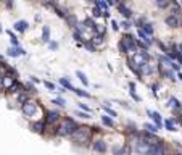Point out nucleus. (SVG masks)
<instances>
[{
  "mask_svg": "<svg viewBox=\"0 0 182 155\" xmlns=\"http://www.w3.org/2000/svg\"><path fill=\"white\" fill-rule=\"evenodd\" d=\"M71 139L76 142V144H87V142H90V137H92V131H90L89 126H77L76 131L73 133Z\"/></svg>",
  "mask_w": 182,
  "mask_h": 155,
  "instance_id": "1",
  "label": "nucleus"
},
{
  "mask_svg": "<svg viewBox=\"0 0 182 155\" xmlns=\"http://www.w3.org/2000/svg\"><path fill=\"white\" fill-rule=\"evenodd\" d=\"M77 126H79V124H77L73 118H65V120H63V123H61L58 128H56L55 133L58 134L60 137H70V136L76 131Z\"/></svg>",
  "mask_w": 182,
  "mask_h": 155,
  "instance_id": "2",
  "label": "nucleus"
},
{
  "mask_svg": "<svg viewBox=\"0 0 182 155\" xmlns=\"http://www.w3.org/2000/svg\"><path fill=\"white\" fill-rule=\"evenodd\" d=\"M21 112L24 116H34V115L37 113V103L36 102H32V100H27L26 103H23L21 105Z\"/></svg>",
  "mask_w": 182,
  "mask_h": 155,
  "instance_id": "3",
  "label": "nucleus"
},
{
  "mask_svg": "<svg viewBox=\"0 0 182 155\" xmlns=\"http://www.w3.org/2000/svg\"><path fill=\"white\" fill-rule=\"evenodd\" d=\"M135 152L139 155H148L150 153V144H147L140 136H139V139L135 141Z\"/></svg>",
  "mask_w": 182,
  "mask_h": 155,
  "instance_id": "4",
  "label": "nucleus"
},
{
  "mask_svg": "<svg viewBox=\"0 0 182 155\" xmlns=\"http://www.w3.org/2000/svg\"><path fill=\"white\" fill-rule=\"evenodd\" d=\"M123 41H124V44H126L127 52H137V42H135L132 34H126V36L123 37Z\"/></svg>",
  "mask_w": 182,
  "mask_h": 155,
  "instance_id": "5",
  "label": "nucleus"
},
{
  "mask_svg": "<svg viewBox=\"0 0 182 155\" xmlns=\"http://www.w3.org/2000/svg\"><path fill=\"white\" fill-rule=\"evenodd\" d=\"M164 150H166V147H164L163 141H160L158 144L150 146V153L148 155H164Z\"/></svg>",
  "mask_w": 182,
  "mask_h": 155,
  "instance_id": "6",
  "label": "nucleus"
},
{
  "mask_svg": "<svg viewBox=\"0 0 182 155\" xmlns=\"http://www.w3.org/2000/svg\"><path fill=\"white\" fill-rule=\"evenodd\" d=\"M92 149H94L97 153H105L106 152V142L103 139H97V141H94Z\"/></svg>",
  "mask_w": 182,
  "mask_h": 155,
  "instance_id": "7",
  "label": "nucleus"
},
{
  "mask_svg": "<svg viewBox=\"0 0 182 155\" xmlns=\"http://www.w3.org/2000/svg\"><path fill=\"white\" fill-rule=\"evenodd\" d=\"M58 120H60V113H58V112L50 110V112H47V113H45V120H44V121L50 124V123H56Z\"/></svg>",
  "mask_w": 182,
  "mask_h": 155,
  "instance_id": "8",
  "label": "nucleus"
},
{
  "mask_svg": "<svg viewBox=\"0 0 182 155\" xmlns=\"http://www.w3.org/2000/svg\"><path fill=\"white\" fill-rule=\"evenodd\" d=\"M45 126H47V123H45V121H34V123H31V126H29V128L34 131V133L42 134L44 131H45Z\"/></svg>",
  "mask_w": 182,
  "mask_h": 155,
  "instance_id": "9",
  "label": "nucleus"
},
{
  "mask_svg": "<svg viewBox=\"0 0 182 155\" xmlns=\"http://www.w3.org/2000/svg\"><path fill=\"white\" fill-rule=\"evenodd\" d=\"M147 113H148V116L153 120V121H155V124H156V128L160 129L161 128V115L158 113V112H152V110H147Z\"/></svg>",
  "mask_w": 182,
  "mask_h": 155,
  "instance_id": "10",
  "label": "nucleus"
},
{
  "mask_svg": "<svg viewBox=\"0 0 182 155\" xmlns=\"http://www.w3.org/2000/svg\"><path fill=\"white\" fill-rule=\"evenodd\" d=\"M118 10H119V13H121L124 18H130V16H132V11H130V8H127L123 2L118 3Z\"/></svg>",
  "mask_w": 182,
  "mask_h": 155,
  "instance_id": "11",
  "label": "nucleus"
},
{
  "mask_svg": "<svg viewBox=\"0 0 182 155\" xmlns=\"http://www.w3.org/2000/svg\"><path fill=\"white\" fill-rule=\"evenodd\" d=\"M166 24L169 26V28H177L179 24H180V21H179V18L177 16H174V15H169V16H166Z\"/></svg>",
  "mask_w": 182,
  "mask_h": 155,
  "instance_id": "12",
  "label": "nucleus"
},
{
  "mask_svg": "<svg viewBox=\"0 0 182 155\" xmlns=\"http://www.w3.org/2000/svg\"><path fill=\"white\" fill-rule=\"evenodd\" d=\"M7 54L10 57H18V55H26V50L21 49V47H10L7 50Z\"/></svg>",
  "mask_w": 182,
  "mask_h": 155,
  "instance_id": "13",
  "label": "nucleus"
},
{
  "mask_svg": "<svg viewBox=\"0 0 182 155\" xmlns=\"http://www.w3.org/2000/svg\"><path fill=\"white\" fill-rule=\"evenodd\" d=\"M15 81H16V78H11V76H3L0 83H2V87H3V89H7V90H8V89L11 87V84H13Z\"/></svg>",
  "mask_w": 182,
  "mask_h": 155,
  "instance_id": "14",
  "label": "nucleus"
},
{
  "mask_svg": "<svg viewBox=\"0 0 182 155\" xmlns=\"http://www.w3.org/2000/svg\"><path fill=\"white\" fill-rule=\"evenodd\" d=\"M13 28H15L18 32H26L27 28H29V24H27L26 21H16L15 24H13Z\"/></svg>",
  "mask_w": 182,
  "mask_h": 155,
  "instance_id": "15",
  "label": "nucleus"
},
{
  "mask_svg": "<svg viewBox=\"0 0 182 155\" xmlns=\"http://www.w3.org/2000/svg\"><path fill=\"white\" fill-rule=\"evenodd\" d=\"M137 34H139V37L142 39V42H144V44L147 45V47H148V45H152V44H153V41L150 39V36H148V34H145L144 31L140 29V28H139V32H137Z\"/></svg>",
  "mask_w": 182,
  "mask_h": 155,
  "instance_id": "16",
  "label": "nucleus"
},
{
  "mask_svg": "<svg viewBox=\"0 0 182 155\" xmlns=\"http://www.w3.org/2000/svg\"><path fill=\"white\" fill-rule=\"evenodd\" d=\"M60 84L63 86L65 89H68V90H73V92H74V90H76V87H74V86L71 84V81H70V79H68V78H61V79H60Z\"/></svg>",
  "mask_w": 182,
  "mask_h": 155,
  "instance_id": "17",
  "label": "nucleus"
},
{
  "mask_svg": "<svg viewBox=\"0 0 182 155\" xmlns=\"http://www.w3.org/2000/svg\"><path fill=\"white\" fill-rule=\"evenodd\" d=\"M84 26H86L87 29H92V31L97 34V24L94 23V20H92V18H86V21H84Z\"/></svg>",
  "mask_w": 182,
  "mask_h": 155,
  "instance_id": "18",
  "label": "nucleus"
},
{
  "mask_svg": "<svg viewBox=\"0 0 182 155\" xmlns=\"http://www.w3.org/2000/svg\"><path fill=\"white\" fill-rule=\"evenodd\" d=\"M65 20H66V23L70 24L71 28H74L76 24H77V20H76V16L74 15H66L65 16Z\"/></svg>",
  "mask_w": 182,
  "mask_h": 155,
  "instance_id": "19",
  "label": "nucleus"
},
{
  "mask_svg": "<svg viewBox=\"0 0 182 155\" xmlns=\"http://www.w3.org/2000/svg\"><path fill=\"white\" fill-rule=\"evenodd\" d=\"M42 41L44 42H50V29H48V26H44V29H42Z\"/></svg>",
  "mask_w": 182,
  "mask_h": 155,
  "instance_id": "20",
  "label": "nucleus"
},
{
  "mask_svg": "<svg viewBox=\"0 0 182 155\" xmlns=\"http://www.w3.org/2000/svg\"><path fill=\"white\" fill-rule=\"evenodd\" d=\"M168 105L171 107V108H180L182 107V103L176 99V97H171V99H169V102H168Z\"/></svg>",
  "mask_w": 182,
  "mask_h": 155,
  "instance_id": "21",
  "label": "nucleus"
},
{
  "mask_svg": "<svg viewBox=\"0 0 182 155\" xmlns=\"http://www.w3.org/2000/svg\"><path fill=\"white\" fill-rule=\"evenodd\" d=\"M174 123H176V121H174L173 118H168L166 121H164V126H166L168 131H177V129H176V126H174Z\"/></svg>",
  "mask_w": 182,
  "mask_h": 155,
  "instance_id": "22",
  "label": "nucleus"
},
{
  "mask_svg": "<svg viewBox=\"0 0 182 155\" xmlns=\"http://www.w3.org/2000/svg\"><path fill=\"white\" fill-rule=\"evenodd\" d=\"M102 123H103L105 126H108V128H113V126H115L113 120L110 116H106V115H102Z\"/></svg>",
  "mask_w": 182,
  "mask_h": 155,
  "instance_id": "23",
  "label": "nucleus"
},
{
  "mask_svg": "<svg viewBox=\"0 0 182 155\" xmlns=\"http://www.w3.org/2000/svg\"><path fill=\"white\" fill-rule=\"evenodd\" d=\"M169 3H171V0H155V5L158 8H168Z\"/></svg>",
  "mask_w": 182,
  "mask_h": 155,
  "instance_id": "24",
  "label": "nucleus"
},
{
  "mask_svg": "<svg viewBox=\"0 0 182 155\" xmlns=\"http://www.w3.org/2000/svg\"><path fill=\"white\" fill-rule=\"evenodd\" d=\"M76 76L79 78V81H81L84 86H89V79H87V76L82 71H76Z\"/></svg>",
  "mask_w": 182,
  "mask_h": 155,
  "instance_id": "25",
  "label": "nucleus"
},
{
  "mask_svg": "<svg viewBox=\"0 0 182 155\" xmlns=\"http://www.w3.org/2000/svg\"><path fill=\"white\" fill-rule=\"evenodd\" d=\"M95 3H97V7H98L102 11H103V15H105L106 11H108V3L105 2V0H97Z\"/></svg>",
  "mask_w": 182,
  "mask_h": 155,
  "instance_id": "26",
  "label": "nucleus"
},
{
  "mask_svg": "<svg viewBox=\"0 0 182 155\" xmlns=\"http://www.w3.org/2000/svg\"><path fill=\"white\" fill-rule=\"evenodd\" d=\"M8 32V36H10V41H11V45L13 47H20V42H18V37L13 34V31H7Z\"/></svg>",
  "mask_w": 182,
  "mask_h": 155,
  "instance_id": "27",
  "label": "nucleus"
},
{
  "mask_svg": "<svg viewBox=\"0 0 182 155\" xmlns=\"http://www.w3.org/2000/svg\"><path fill=\"white\" fill-rule=\"evenodd\" d=\"M142 31H144L145 34H148V36H152L153 34V28H152V24L150 23H145V24H142V28H140Z\"/></svg>",
  "mask_w": 182,
  "mask_h": 155,
  "instance_id": "28",
  "label": "nucleus"
},
{
  "mask_svg": "<svg viewBox=\"0 0 182 155\" xmlns=\"http://www.w3.org/2000/svg\"><path fill=\"white\" fill-rule=\"evenodd\" d=\"M74 94H77L79 97H84V99H90V97H92L89 92H86V90H82V89H77V87H76V90H74Z\"/></svg>",
  "mask_w": 182,
  "mask_h": 155,
  "instance_id": "29",
  "label": "nucleus"
},
{
  "mask_svg": "<svg viewBox=\"0 0 182 155\" xmlns=\"http://www.w3.org/2000/svg\"><path fill=\"white\" fill-rule=\"evenodd\" d=\"M18 102L21 103H26L27 102V94H26V90H23V92H20V95H18Z\"/></svg>",
  "mask_w": 182,
  "mask_h": 155,
  "instance_id": "30",
  "label": "nucleus"
},
{
  "mask_svg": "<svg viewBox=\"0 0 182 155\" xmlns=\"http://www.w3.org/2000/svg\"><path fill=\"white\" fill-rule=\"evenodd\" d=\"M102 41H103V39H102V34H95L94 39H92V44H94V45H100Z\"/></svg>",
  "mask_w": 182,
  "mask_h": 155,
  "instance_id": "31",
  "label": "nucleus"
},
{
  "mask_svg": "<svg viewBox=\"0 0 182 155\" xmlns=\"http://www.w3.org/2000/svg\"><path fill=\"white\" fill-rule=\"evenodd\" d=\"M144 128L148 131V133H155L156 134V131H158V128H156V124H145Z\"/></svg>",
  "mask_w": 182,
  "mask_h": 155,
  "instance_id": "32",
  "label": "nucleus"
},
{
  "mask_svg": "<svg viewBox=\"0 0 182 155\" xmlns=\"http://www.w3.org/2000/svg\"><path fill=\"white\" fill-rule=\"evenodd\" d=\"M24 89H27L26 92H29V94H34V92H36V87H34L31 83H26V84H24Z\"/></svg>",
  "mask_w": 182,
  "mask_h": 155,
  "instance_id": "33",
  "label": "nucleus"
},
{
  "mask_svg": "<svg viewBox=\"0 0 182 155\" xmlns=\"http://www.w3.org/2000/svg\"><path fill=\"white\" fill-rule=\"evenodd\" d=\"M102 108H103V112H106L108 115H110V116H113V118H115V116H116V113H115V112H113V110H111V108H110V107H108V105H102Z\"/></svg>",
  "mask_w": 182,
  "mask_h": 155,
  "instance_id": "34",
  "label": "nucleus"
},
{
  "mask_svg": "<svg viewBox=\"0 0 182 155\" xmlns=\"http://www.w3.org/2000/svg\"><path fill=\"white\" fill-rule=\"evenodd\" d=\"M76 115H77V116H81V118H86V120H89V118H92V116H90V113H87V112H77L76 110Z\"/></svg>",
  "mask_w": 182,
  "mask_h": 155,
  "instance_id": "35",
  "label": "nucleus"
},
{
  "mask_svg": "<svg viewBox=\"0 0 182 155\" xmlns=\"http://www.w3.org/2000/svg\"><path fill=\"white\" fill-rule=\"evenodd\" d=\"M92 13H94V16H95V18H98V16H103V11H102L98 7H94Z\"/></svg>",
  "mask_w": 182,
  "mask_h": 155,
  "instance_id": "36",
  "label": "nucleus"
},
{
  "mask_svg": "<svg viewBox=\"0 0 182 155\" xmlns=\"http://www.w3.org/2000/svg\"><path fill=\"white\" fill-rule=\"evenodd\" d=\"M79 108H81V110L82 112H87V113H92V110H90V107L89 105H86V103H79V105H77Z\"/></svg>",
  "mask_w": 182,
  "mask_h": 155,
  "instance_id": "37",
  "label": "nucleus"
},
{
  "mask_svg": "<svg viewBox=\"0 0 182 155\" xmlns=\"http://www.w3.org/2000/svg\"><path fill=\"white\" fill-rule=\"evenodd\" d=\"M52 103H56L58 107H66V100L65 99H55Z\"/></svg>",
  "mask_w": 182,
  "mask_h": 155,
  "instance_id": "38",
  "label": "nucleus"
},
{
  "mask_svg": "<svg viewBox=\"0 0 182 155\" xmlns=\"http://www.w3.org/2000/svg\"><path fill=\"white\" fill-rule=\"evenodd\" d=\"M119 50H121L123 52V54H127V49H126V44H124V41H123V39H121V41H119Z\"/></svg>",
  "mask_w": 182,
  "mask_h": 155,
  "instance_id": "39",
  "label": "nucleus"
},
{
  "mask_svg": "<svg viewBox=\"0 0 182 155\" xmlns=\"http://www.w3.org/2000/svg\"><path fill=\"white\" fill-rule=\"evenodd\" d=\"M44 84H45V87H47L48 90H55V89H56V87H55V84H53V83H50V81H45Z\"/></svg>",
  "mask_w": 182,
  "mask_h": 155,
  "instance_id": "40",
  "label": "nucleus"
},
{
  "mask_svg": "<svg viewBox=\"0 0 182 155\" xmlns=\"http://www.w3.org/2000/svg\"><path fill=\"white\" fill-rule=\"evenodd\" d=\"M113 153H115V155H123V149L121 147H113Z\"/></svg>",
  "mask_w": 182,
  "mask_h": 155,
  "instance_id": "41",
  "label": "nucleus"
},
{
  "mask_svg": "<svg viewBox=\"0 0 182 155\" xmlns=\"http://www.w3.org/2000/svg\"><path fill=\"white\" fill-rule=\"evenodd\" d=\"M86 49L90 50V52H95V45L92 42H86Z\"/></svg>",
  "mask_w": 182,
  "mask_h": 155,
  "instance_id": "42",
  "label": "nucleus"
},
{
  "mask_svg": "<svg viewBox=\"0 0 182 155\" xmlns=\"http://www.w3.org/2000/svg\"><path fill=\"white\" fill-rule=\"evenodd\" d=\"M111 28H113V29H115V31H118V29H119V24H118V21H115V20H113V21H111Z\"/></svg>",
  "mask_w": 182,
  "mask_h": 155,
  "instance_id": "43",
  "label": "nucleus"
},
{
  "mask_svg": "<svg viewBox=\"0 0 182 155\" xmlns=\"http://www.w3.org/2000/svg\"><path fill=\"white\" fill-rule=\"evenodd\" d=\"M48 47L52 50H56V49H58V44H56V42H48Z\"/></svg>",
  "mask_w": 182,
  "mask_h": 155,
  "instance_id": "44",
  "label": "nucleus"
},
{
  "mask_svg": "<svg viewBox=\"0 0 182 155\" xmlns=\"http://www.w3.org/2000/svg\"><path fill=\"white\" fill-rule=\"evenodd\" d=\"M171 68H173V70H174V71H179V70H180V66L177 65V63H174V61L171 63Z\"/></svg>",
  "mask_w": 182,
  "mask_h": 155,
  "instance_id": "45",
  "label": "nucleus"
},
{
  "mask_svg": "<svg viewBox=\"0 0 182 155\" xmlns=\"http://www.w3.org/2000/svg\"><path fill=\"white\" fill-rule=\"evenodd\" d=\"M121 26L124 28V29H129V28H130V23H129V21H123Z\"/></svg>",
  "mask_w": 182,
  "mask_h": 155,
  "instance_id": "46",
  "label": "nucleus"
},
{
  "mask_svg": "<svg viewBox=\"0 0 182 155\" xmlns=\"http://www.w3.org/2000/svg\"><path fill=\"white\" fill-rule=\"evenodd\" d=\"M31 81H32V83H41V81H39V79H37V78H34V76H31Z\"/></svg>",
  "mask_w": 182,
  "mask_h": 155,
  "instance_id": "47",
  "label": "nucleus"
},
{
  "mask_svg": "<svg viewBox=\"0 0 182 155\" xmlns=\"http://www.w3.org/2000/svg\"><path fill=\"white\" fill-rule=\"evenodd\" d=\"M115 2H116V0H106V3H110V5H111V3H115Z\"/></svg>",
  "mask_w": 182,
  "mask_h": 155,
  "instance_id": "48",
  "label": "nucleus"
},
{
  "mask_svg": "<svg viewBox=\"0 0 182 155\" xmlns=\"http://www.w3.org/2000/svg\"><path fill=\"white\" fill-rule=\"evenodd\" d=\"M177 121H179V123H182V115H180V116L177 118Z\"/></svg>",
  "mask_w": 182,
  "mask_h": 155,
  "instance_id": "49",
  "label": "nucleus"
},
{
  "mask_svg": "<svg viewBox=\"0 0 182 155\" xmlns=\"http://www.w3.org/2000/svg\"><path fill=\"white\" fill-rule=\"evenodd\" d=\"M177 76H179V79H180V81H182V73H179V74H177Z\"/></svg>",
  "mask_w": 182,
  "mask_h": 155,
  "instance_id": "50",
  "label": "nucleus"
},
{
  "mask_svg": "<svg viewBox=\"0 0 182 155\" xmlns=\"http://www.w3.org/2000/svg\"><path fill=\"white\" fill-rule=\"evenodd\" d=\"M0 63H3V57L2 55H0Z\"/></svg>",
  "mask_w": 182,
  "mask_h": 155,
  "instance_id": "51",
  "label": "nucleus"
},
{
  "mask_svg": "<svg viewBox=\"0 0 182 155\" xmlns=\"http://www.w3.org/2000/svg\"><path fill=\"white\" fill-rule=\"evenodd\" d=\"M2 78H3V74H2V71H0V81H2Z\"/></svg>",
  "mask_w": 182,
  "mask_h": 155,
  "instance_id": "52",
  "label": "nucleus"
},
{
  "mask_svg": "<svg viewBox=\"0 0 182 155\" xmlns=\"http://www.w3.org/2000/svg\"><path fill=\"white\" fill-rule=\"evenodd\" d=\"M87 2H92V3H95V2H97V0H87Z\"/></svg>",
  "mask_w": 182,
  "mask_h": 155,
  "instance_id": "53",
  "label": "nucleus"
},
{
  "mask_svg": "<svg viewBox=\"0 0 182 155\" xmlns=\"http://www.w3.org/2000/svg\"><path fill=\"white\" fill-rule=\"evenodd\" d=\"M2 89H3V87H2V83H0V92H2Z\"/></svg>",
  "mask_w": 182,
  "mask_h": 155,
  "instance_id": "54",
  "label": "nucleus"
},
{
  "mask_svg": "<svg viewBox=\"0 0 182 155\" xmlns=\"http://www.w3.org/2000/svg\"><path fill=\"white\" fill-rule=\"evenodd\" d=\"M169 155H182V153H169Z\"/></svg>",
  "mask_w": 182,
  "mask_h": 155,
  "instance_id": "55",
  "label": "nucleus"
},
{
  "mask_svg": "<svg viewBox=\"0 0 182 155\" xmlns=\"http://www.w3.org/2000/svg\"><path fill=\"white\" fill-rule=\"evenodd\" d=\"M0 32H2V24H0Z\"/></svg>",
  "mask_w": 182,
  "mask_h": 155,
  "instance_id": "56",
  "label": "nucleus"
},
{
  "mask_svg": "<svg viewBox=\"0 0 182 155\" xmlns=\"http://www.w3.org/2000/svg\"><path fill=\"white\" fill-rule=\"evenodd\" d=\"M179 3H182V0H179Z\"/></svg>",
  "mask_w": 182,
  "mask_h": 155,
  "instance_id": "57",
  "label": "nucleus"
},
{
  "mask_svg": "<svg viewBox=\"0 0 182 155\" xmlns=\"http://www.w3.org/2000/svg\"><path fill=\"white\" fill-rule=\"evenodd\" d=\"M180 24H182V21H180Z\"/></svg>",
  "mask_w": 182,
  "mask_h": 155,
  "instance_id": "58",
  "label": "nucleus"
}]
</instances>
